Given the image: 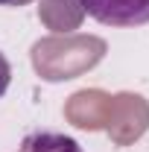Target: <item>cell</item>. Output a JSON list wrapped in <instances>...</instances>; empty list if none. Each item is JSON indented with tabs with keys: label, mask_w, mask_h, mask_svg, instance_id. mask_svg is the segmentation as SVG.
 I'll return each mask as SVG.
<instances>
[{
	"label": "cell",
	"mask_w": 149,
	"mask_h": 152,
	"mask_svg": "<svg viewBox=\"0 0 149 152\" xmlns=\"http://www.w3.org/2000/svg\"><path fill=\"white\" fill-rule=\"evenodd\" d=\"M93 20L105 26H143L149 23V0H79Z\"/></svg>",
	"instance_id": "1"
},
{
	"label": "cell",
	"mask_w": 149,
	"mask_h": 152,
	"mask_svg": "<svg viewBox=\"0 0 149 152\" xmlns=\"http://www.w3.org/2000/svg\"><path fill=\"white\" fill-rule=\"evenodd\" d=\"M18 152H82V146L76 143L70 134H64V132L38 129V132H29L23 140H20Z\"/></svg>",
	"instance_id": "2"
},
{
	"label": "cell",
	"mask_w": 149,
	"mask_h": 152,
	"mask_svg": "<svg viewBox=\"0 0 149 152\" xmlns=\"http://www.w3.org/2000/svg\"><path fill=\"white\" fill-rule=\"evenodd\" d=\"M9 85H12V64H9V58L0 53V96L9 91Z\"/></svg>",
	"instance_id": "3"
},
{
	"label": "cell",
	"mask_w": 149,
	"mask_h": 152,
	"mask_svg": "<svg viewBox=\"0 0 149 152\" xmlns=\"http://www.w3.org/2000/svg\"><path fill=\"white\" fill-rule=\"evenodd\" d=\"M32 0H0V6H26Z\"/></svg>",
	"instance_id": "4"
}]
</instances>
